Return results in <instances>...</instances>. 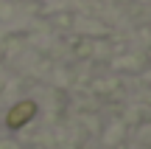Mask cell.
<instances>
[{
  "mask_svg": "<svg viewBox=\"0 0 151 149\" xmlns=\"http://www.w3.org/2000/svg\"><path fill=\"white\" fill-rule=\"evenodd\" d=\"M34 113H37V104H34V101H17L9 110V116H6V124H9L11 129H20L22 124H28L34 118Z\"/></svg>",
  "mask_w": 151,
  "mask_h": 149,
  "instance_id": "6da1fadb",
  "label": "cell"
}]
</instances>
